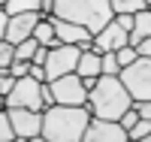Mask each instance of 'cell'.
Masks as SVG:
<instances>
[{"mask_svg": "<svg viewBox=\"0 0 151 142\" xmlns=\"http://www.w3.org/2000/svg\"><path fill=\"white\" fill-rule=\"evenodd\" d=\"M88 121H91L88 106L55 103V106L42 109V139L45 142H82Z\"/></svg>", "mask_w": 151, "mask_h": 142, "instance_id": "cell-1", "label": "cell"}, {"mask_svg": "<svg viewBox=\"0 0 151 142\" xmlns=\"http://www.w3.org/2000/svg\"><path fill=\"white\" fill-rule=\"evenodd\" d=\"M130 106H133V97H130V91L124 88V82L118 76H100L97 85L88 91V109L97 118L118 121Z\"/></svg>", "mask_w": 151, "mask_h": 142, "instance_id": "cell-2", "label": "cell"}, {"mask_svg": "<svg viewBox=\"0 0 151 142\" xmlns=\"http://www.w3.org/2000/svg\"><path fill=\"white\" fill-rule=\"evenodd\" d=\"M52 15L76 21L91 33H97L115 18V12H112V0H55Z\"/></svg>", "mask_w": 151, "mask_h": 142, "instance_id": "cell-3", "label": "cell"}, {"mask_svg": "<svg viewBox=\"0 0 151 142\" xmlns=\"http://www.w3.org/2000/svg\"><path fill=\"white\" fill-rule=\"evenodd\" d=\"M118 79L124 82V88L130 91L133 100H151V58H136L133 63L121 67Z\"/></svg>", "mask_w": 151, "mask_h": 142, "instance_id": "cell-4", "label": "cell"}, {"mask_svg": "<svg viewBox=\"0 0 151 142\" xmlns=\"http://www.w3.org/2000/svg\"><path fill=\"white\" fill-rule=\"evenodd\" d=\"M9 121L15 139L21 142H40L42 139V112L40 109H24V106H9Z\"/></svg>", "mask_w": 151, "mask_h": 142, "instance_id": "cell-5", "label": "cell"}, {"mask_svg": "<svg viewBox=\"0 0 151 142\" xmlns=\"http://www.w3.org/2000/svg\"><path fill=\"white\" fill-rule=\"evenodd\" d=\"M6 109L9 106H24V109H45L42 103V82H36L33 76H21V79H15V88L3 97Z\"/></svg>", "mask_w": 151, "mask_h": 142, "instance_id": "cell-6", "label": "cell"}, {"mask_svg": "<svg viewBox=\"0 0 151 142\" xmlns=\"http://www.w3.org/2000/svg\"><path fill=\"white\" fill-rule=\"evenodd\" d=\"M48 88L55 94V103H64V106H88V88L82 85L79 73L58 76V79L48 82Z\"/></svg>", "mask_w": 151, "mask_h": 142, "instance_id": "cell-7", "label": "cell"}, {"mask_svg": "<svg viewBox=\"0 0 151 142\" xmlns=\"http://www.w3.org/2000/svg\"><path fill=\"white\" fill-rule=\"evenodd\" d=\"M79 55H82V48L73 45V43H60V45H55V48H48V58H45V79L52 82V79H58V76L76 73Z\"/></svg>", "mask_w": 151, "mask_h": 142, "instance_id": "cell-8", "label": "cell"}, {"mask_svg": "<svg viewBox=\"0 0 151 142\" xmlns=\"http://www.w3.org/2000/svg\"><path fill=\"white\" fill-rule=\"evenodd\" d=\"M127 130L121 127V121L112 118H97L91 115V121L85 127V142H127Z\"/></svg>", "mask_w": 151, "mask_h": 142, "instance_id": "cell-9", "label": "cell"}, {"mask_svg": "<svg viewBox=\"0 0 151 142\" xmlns=\"http://www.w3.org/2000/svg\"><path fill=\"white\" fill-rule=\"evenodd\" d=\"M40 18H42L40 12H15V15H9V21H6V40L15 45L21 40H27V36H33V27H36Z\"/></svg>", "mask_w": 151, "mask_h": 142, "instance_id": "cell-10", "label": "cell"}, {"mask_svg": "<svg viewBox=\"0 0 151 142\" xmlns=\"http://www.w3.org/2000/svg\"><path fill=\"white\" fill-rule=\"evenodd\" d=\"M127 43H130V33L124 30L115 18H112L103 30H97V33H94V48H97V51H115V48L127 45Z\"/></svg>", "mask_w": 151, "mask_h": 142, "instance_id": "cell-11", "label": "cell"}, {"mask_svg": "<svg viewBox=\"0 0 151 142\" xmlns=\"http://www.w3.org/2000/svg\"><path fill=\"white\" fill-rule=\"evenodd\" d=\"M145 36H151V9H139L133 15V27H130V45H139Z\"/></svg>", "mask_w": 151, "mask_h": 142, "instance_id": "cell-12", "label": "cell"}, {"mask_svg": "<svg viewBox=\"0 0 151 142\" xmlns=\"http://www.w3.org/2000/svg\"><path fill=\"white\" fill-rule=\"evenodd\" d=\"M33 36H36V43H40V45H48V48L60 45L58 33H55V24H52V18H48V15H42L40 21H36V27H33Z\"/></svg>", "mask_w": 151, "mask_h": 142, "instance_id": "cell-13", "label": "cell"}, {"mask_svg": "<svg viewBox=\"0 0 151 142\" xmlns=\"http://www.w3.org/2000/svg\"><path fill=\"white\" fill-rule=\"evenodd\" d=\"M42 6V0H6L3 9H6V15H15V12H40Z\"/></svg>", "mask_w": 151, "mask_h": 142, "instance_id": "cell-14", "label": "cell"}, {"mask_svg": "<svg viewBox=\"0 0 151 142\" xmlns=\"http://www.w3.org/2000/svg\"><path fill=\"white\" fill-rule=\"evenodd\" d=\"M36 48H40V43H36V36H27V40L15 43V61H33Z\"/></svg>", "mask_w": 151, "mask_h": 142, "instance_id": "cell-15", "label": "cell"}, {"mask_svg": "<svg viewBox=\"0 0 151 142\" xmlns=\"http://www.w3.org/2000/svg\"><path fill=\"white\" fill-rule=\"evenodd\" d=\"M100 70H103V76H118L121 73V63H118L115 51H100Z\"/></svg>", "mask_w": 151, "mask_h": 142, "instance_id": "cell-16", "label": "cell"}, {"mask_svg": "<svg viewBox=\"0 0 151 142\" xmlns=\"http://www.w3.org/2000/svg\"><path fill=\"white\" fill-rule=\"evenodd\" d=\"M139 9H145V0H112V12H139Z\"/></svg>", "mask_w": 151, "mask_h": 142, "instance_id": "cell-17", "label": "cell"}, {"mask_svg": "<svg viewBox=\"0 0 151 142\" xmlns=\"http://www.w3.org/2000/svg\"><path fill=\"white\" fill-rule=\"evenodd\" d=\"M148 133H151V118H139V121L130 127V133H127V136H130V139H136V142H142Z\"/></svg>", "mask_w": 151, "mask_h": 142, "instance_id": "cell-18", "label": "cell"}, {"mask_svg": "<svg viewBox=\"0 0 151 142\" xmlns=\"http://www.w3.org/2000/svg\"><path fill=\"white\" fill-rule=\"evenodd\" d=\"M15 139V130H12V121H9V112L0 109V142H12Z\"/></svg>", "mask_w": 151, "mask_h": 142, "instance_id": "cell-19", "label": "cell"}, {"mask_svg": "<svg viewBox=\"0 0 151 142\" xmlns=\"http://www.w3.org/2000/svg\"><path fill=\"white\" fill-rule=\"evenodd\" d=\"M12 61H15V45H12L9 40H0V67L9 70Z\"/></svg>", "mask_w": 151, "mask_h": 142, "instance_id": "cell-20", "label": "cell"}, {"mask_svg": "<svg viewBox=\"0 0 151 142\" xmlns=\"http://www.w3.org/2000/svg\"><path fill=\"white\" fill-rule=\"evenodd\" d=\"M115 55H118V63L121 67H127V63H133L136 58H139V51H136V45H121V48H115Z\"/></svg>", "mask_w": 151, "mask_h": 142, "instance_id": "cell-21", "label": "cell"}, {"mask_svg": "<svg viewBox=\"0 0 151 142\" xmlns=\"http://www.w3.org/2000/svg\"><path fill=\"white\" fill-rule=\"evenodd\" d=\"M9 73L15 76V79L27 76V73H30V61H12V63H9Z\"/></svg>", "mask_w": 151, "mask_h": 142, "instance_id": "cell-22", "label": "cell"}, {"mask_svg": "<svg viewBox=\"0 0 151 142\" xmlns=\"http://www.w3.org/2000/svg\"><path fill=\"white\" fill-rule=\"evenodd\" d=\"M118 121H121V127H124V130H127V133H130V127H133L136 121H139V112H136V109L130 106V109H127V112H124V115H121V118H118Z\"/></svg>", "mask_w": 151, "mask_h": 142, "instance_id": "cell-23", "label": "cell"}, {"mask_svg": "<svg viewBox=\"0 0 151 142\" xmlns=\"http://www.w3.org/2000/svg\"><path fill=\"white\" fill-rule=\"evenodd\" d=\"M133 109L139 112V118H151V100H133Z\"/></svg>", "mask_w": 151, "mask_h": 142, "instance_id": "cell-24", "label": "cell"}, {"mask_svg": "<svg viewBox=\"0 0 151 142\" xmlns=\"http://www.w3.org/2000/svg\"><path fill=\"white\" fill-rule=\"evenodd\" d=\"M27 76H33L36 82H48V79H45V67H42V63H30V73H27Z\"/></svg>", "mask_w": 151, "mask_h": 142, "instance_id": "cell-25", "label": "cell"}, {"mask_svg": "<svg viewBox=\"0 0 151 142\" xmlns=\"http://www.w3.org/2000/svg\"><path fill=\"white\" fill-rule=\"evenodd\" d=\"M45 58H48V45H40V48H36V55H33V61H30V63H42V67H45Z\"/></svg>", "mask_w": 151, "mask_h": 142, "instance_id": "cell-26", "label": "cell"}, {"mask_svg": "<svg viewBox=\"0 0 151 142\" xmlns=\"http://www.w3.org/2000/svg\"><path fill=\"white\" fill-rule=\"evenodd\" d=\"M136 51H139L142 58H151V36H145V40H142L139 45H136Z\"/></svg>", "mask_w": 151, "mask_h": 142, "instance_id": "cell-27", "label": "cell"}, {"mask_svg": "<svg viewBox=\"0 0 151 142\" xmlns=\"http://www.w3.org/2000/svg\"><path fill=\"white\" fill-rule=\"evenodd\" d=\"M6 21H9V15H6V9L0 6V40H6Z\"/></svg>", "mask_w": 151, "mask_h": 142, "instance_id": "cell-28", "label": "cell"}, {"mask_svg": "<svg viewBox=\"0 0 151 142\" xmlns=\"http://www.w3.org/2000/svg\"><path fill=\"white\" fill-rule=\"evenodd\" d=\"M145 6H148V9H151V0H145Z\"/></svg>", "mask_w": 151, "mask_h": 142, "instance_id": "cell-29", "label": "cell"}, {"mask_svg": "<svg viewBox=\"0 0 151 142\" xmlns=\"http://www.w3.org/2000/svg\"><path fill=\"white\" fill-rule=\"evenodd\" d=\"M3 3H6V0H0V6H3Z\"/></svg>", "mask_w": 151, "mask_h": 142, "instance_id": "cell-30", "label": "cell"}]
</instances>
